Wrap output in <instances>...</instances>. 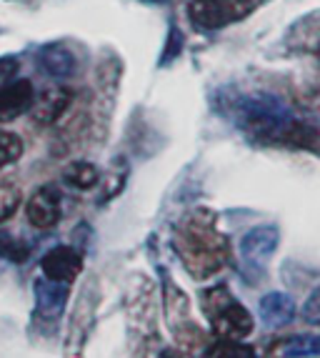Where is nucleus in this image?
<instances>
[{"label":"nucleus","mask_w":320,"mask_h":358,"mask_svg":"<svg viewBox=\"0 0 320 358\" xmlns=\"http://www.w3.org/2000/svg\"><path fill=\"white\" fill-rule=\"evenodd\" d=\"M15 71H18V58H0V85L8 83Z\"/></svg>","instance_id":"nucleus-21"},{"label":"nucleus","mask_w":320,"mask_h":358,"mask_svg":"<svg viewBox=\"0 0 320 358\" xmlns=\"http://www.w3.org/2000/svg\"><path fill=\"white\" fill-rule=\"evenodd\" d=\"M293 316H296V303H293L291 296H285V293L278 291L263 296L261 318L268 329H283V326H288L293 321Z\"/></svg>","instance_id":"nucleus-11"},{"label":"nucleus","mask_w":320,"mask_h":358,"mask_svg":"<svg viewBox=\"0 0 320 358\" xmlns=\"http://www.w3.org/2000/svg\"><path fill=\"white\" fill-rule=\"evenodd\" d=\"M28 221L41 231L53 228L60 221V196L53 185H43L33 193L28 203Z\"/></svg>","instance_id":"nucleus-9"},{"label":"nucleus","mask_w":320,"mask_h":358,"mask_svg":"<svg viewBox=\"0 0 320 358\" xmlns=\"http://www.w3.org/2000/svg\"><path fill=\"white\" fill-rule=\"evenodd\" d=\"M73 103V93L68 88H48L38 101H33L30 113L38 126H55Z\"/></svg>","instance_id":"nucleus-8"},{"label":"nucleus","mask_w":320,"mask_h":358,"mask_svg":"<svg viewBox=\"0 0 320 358\" xmlns=\"http://www.w3.org/2000/svg\"><path fill=\"white\" fill-rule=\"evenodd\" d=\"M318 60H320V43H318Z\"/></svg>","instance_id":"nucleus-22"},{"label":"nucleus","mask_w":320,"mask_h":358,"mask_svg":"<svg viewBox=\"0 0 320 358\" xmlns=\"http://www.w3.org/2000/svg\"><path fill=\"white\" fill-rule=\"evenodd\" d=\"M41 268L45 278L50 281L71 283L80 271H83V258L73 251L71 245H58L53 251H48L41 261Z\"/></svg>","instance_id":"nucleus-7"},{"label":"nucleus","mask_w":320,"mask_h":358,"mask_svg":"<svg viewBox=\"0 0 320 358\" xmlns=\"http://www.w3.org/2000/svg\"><path fill=\"white\" fill-rule=\"evenodd\" d=\"M38 63H41L43 73L50 78H71L75 73V58L68 48L63 45H45V48L38 53Z\"/></svg>","instance_id":"nucleus-12"},{"label":"nucleus","mask_w":320,"mask_h":358,"mask_svg":"<svg viewBox=\"0 0 320 358\" xmlns=\"http://www.w3.org/2000/svg\"><path fill=\"white\" fill-rule=\"evenodd\" d=\"M278 238L280 236L275 226H258L250 233H245L240 241V256H243L245 266H263L273 256Z\"/></svg>","instance_id":"nucleus-6"},{"label":"nucleus","mask_w":320,"mask_h":358,"mask_svg":"<svg viewBox=\"0 0 320 358\" xmlns=\"http://www.w3.org/2000/svg\"><path fill=\"white\" fill-rule=\"evenodd\" d=\"M0 256L13 263H20L28 258V248H25V243H20L18 238H10L6 233H0Z\"/></svg>","instance_id":"nucleus-18"},{"label":"nucleus","mask_w":320,"mask_h":358,"mask_svg":"<svg viewBox=\"0 0 320 358\" xmlns=\"http://www.w3.org/2000/svg\"><path fill=\"white\" fill-rule=\"evenodd\" d=\"M280 356H320V336H293L280 346Z\"/></svg>","instance_id":"nucleus-14"},{"label":"nucleus","mask_w":320,"mask_h":358,"mask_svg":"<svg viewBox=\"0 0 320 358\" xmlns=\"http://www.w3.org/2000/svg\"><path fill=\"white\" fill-rule=\"evenodd\" d=\"M68 185L78 188V191H90L95 183H98V168L93 163H73V166L66 168V173H63Z\"/></svg>","instance_id":"nucleus-13"},{"label":"nucleus","mask_w":320,"mask_h":358,"mask_svg":"<svg viewBox=\"0 0 320 358\" xmlns=\"http://www.w3.org/2000/svg\"><path fill=\"white\" fill-rule=\"evenodd\" d=\"M205 299H210V303H208V318H210L213 334L218 338L243 341L253 334V316L238 301H233L223 286L205 293Z\"/></svg>","instance_id":"nucleus-2"},{"label":"nucleus","mask_w":320,"mask_h":358,"mask_svg":"<svg viewBox=\"0 0 320 358\" xmlns=\"http://www.w3.org/2000/svg\"><path fill=\"white\" fill-rule=\"evenodd\" d=\"M233 8H240L243 13L250 10L240 0H190L188 15L201 30H218L228 20L238 18V13Z\"/></svg>","instance_id":"nucleus-4"},{"label":"nucleus","mask_w":320,"mask_h":358,"mask_svg":"<svg viewBox=\"0 0 320 358\" xmlns=\"http://www.w3.org/2000/svg\"><path fill=\"white\" fill-rule=\"evenodd\" d=\"M36 101V90L33 83L20 78V80H8L0 85V123H10V120L20 118L25 110H30Z\"/></svg>","instance_id":"nucleus-5"},{"label":"nucleus","mask_w":320,"mask_h":358,"mask_svg":"<svg viewBox=\"0 0 320 358\" xmlns=\"http://www.w3.org/2000/svg\"><path fill=\"white\" fill-rule=\"evenodd\" d=\"M180 253H183L188 271L203 268L201 275H208L218 271L226 256V241L213 231V226L190 221V226H183L180 231Z\"/></svg>","instance_id":"nucleus-1"},{"label":"nucleus","mask_w":320,"mask_h":358,"mask_svg":"<svg viewBox=\"0 0 320 358\" xmlns=\"http://www.w3.org/2000/svg\"><path fill=\"white\" fill-rule=\"evenodd\" d=\"M180 48H183V36L178 33V28L173 25V30H170V38H168V48H166V53H163V58H160V66H166L168 60H173L175 55L180 53Z\"/></svg>","instance_id":"nucleus-19"},{"label":"nucleus","mask_w":320,"mask_h":358,"mask_svg":"<svg viewBox=\"0 0 320 358\" xmlns=\"http://www.w3.org/2000/svg\"><path fill=\"white\" fill-rule=\"evenodd\" d=\"M240 123L245 131L255 136L268 138V141H283V133L291 128L293 118L283 103H278L275 98L258 96L240 106Z\"/></svg>","instance_id":"nucleus-3"},{"label":"nucleus","mask_w":320,"mask_h":358,"mask_svg":"<svg viewBox=\"0 0 320 358\" xmlns=\"http://www.w3.org/2000/svg\"><path fill=\"white\" fill-rule=\"evenodd\" d=\"M20 155H23V141L15 133L0 131V168L18 161Z\"/></svg>","instance_id":"nucleus-16"},{"label":"nucleus","mask_w":320,"mask_h":358,"mask_svg":"<svg viewBox=\"0 0 320 358\" xmlns=\"http://www.w3.org/2000/svg\"><path fill=\"white\" fill-rule=\"evenodd\" d=\"M68 303V286L63 281L41 278L36 283V306L43 318H58Z\"/></svg>","instance_id":"nucleus-10"},{"label":"nucleus","mask_w":320,"mask_h":358,"mask_svg":"<svg viewBox=\"0 0 320 358\" xmlns=\"http://www.w3.org/2000/svg\"><path fill=\"white\" fill-rule=\"evenodd\" d=\"M20 206V188L13 183H0V223L8 221Z\"/></svg>","instance_id":"nucleus-17"},{"label":"nucleus","mask_w":320,"mask_h":358,"mask_svg":"<svg viewBox=\"0 0 320 358\" xmlns=\"http://www.w3.org/2000/svg\"><path fill=\"white\" fill-rule=\"evenodd\" d=\"M303 313H305V318H308V321L320 323V288L313 293V296H310L308 301H305V310H303Z\"/></svg>","instance_id":"nucleus-20"},{"label":"nucleus","mask_w":320,"mask_h":358,"mask_svg":"<svg viewBox=\"0 0 320 358\" xmlns=\"http://www.w3.org/2000/svg\"><path fill=\"white\" fill-rule=\"evenodd\" d=\"M205 356H210V358H253L255 351L248 346H243V343H238V341L223 338L220 343L208 348Z\"/></svg>","instance_id":"nucleus-15"}]
</instances>
